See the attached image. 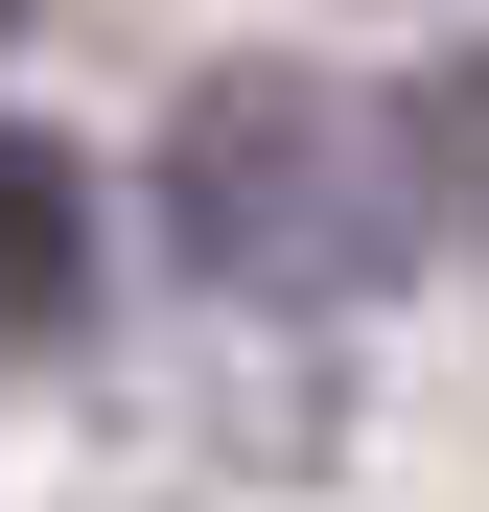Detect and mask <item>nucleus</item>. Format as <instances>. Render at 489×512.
Segmentation results:
<instances>
[{
    "label": "nucleus",
    "mask_w": 489,
    "mask_h": 512,
    "mask_svg": "<svg viewBox=\"0 0 489 512\" xmlns=\"http://www.w3.org/2000/svg\"><path fill=\"white\" fill-rule=\"evenodd\" d=\"M163 233L233 303H373L420 256V117H350L326 70H210L163 117Z\"/></svg>",
    "instance_id": "f257e3e1"
},
{
    "label": "nucleus",
    "mask_w": 489,
    "mask_h": 512,
    "mask_svg": "<svg viewBox=\"0 0 489 512\" xmlns=\"http://www.w3.org/2000/svg\"><path fill=\"white\" fill-rule=\"evenodd\" d=\"M70 326H94V187H70V140L0 117V373L70 350Z\"/></svg>",
    "instance_id": "f03ea898"
},
{
    "label": "nucleus",
    "mask_w": 489,
    "mask_h": 512,
    "mask_svg": "<svg viewBox=\"0 0 489 512\" xmlns=\"http://www.w3.org/2000/svg\"><path fill=\"white\" fill-rule=\"evenodd\" d=\"M0 24H24V0H0Z\"/></svg>",
    "instance_id": "7ed1b4c3"
}]
</instances>
